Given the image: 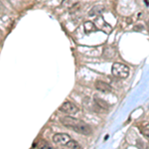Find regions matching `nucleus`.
<instances>
[{
	"mask_svg": "<svg viewBox=\"0 0 149 149\" xmlns=\"http://www.w3.org/2000/svg\"><path fill=\"white\" fill-rule=\"evenodd\" d=\"M72 140V137L67 133H56L53 136V141L56 144H61V145L66 146L68 142Z\"/></svg>",
	"mask_w": 149,
	"mask_h": 149,
	"instance_id": "nucleus-5",
	"label": "nucleus"
},
{
	"mask_svg": "<svg viewBox=\"0 0 149 149\" xmlns=\"http://www.w3.org/2000/svg\"><path fill=\"white\" fill-rule=\"evenodd\" d=\"M34 146L38 149H54L47 141L43 140V139H38V140H36V142L34 143Z\"/></svg>",
	"mask_w": 149,
	"mask_h": 149,
	"instance_id": "nucleus-8",
	"label": "nucleus"
},
{
	"mask_svg": "<svg viewBox=\"0 0 149 149\" xmlns=\"http://www.w3.org/2000/svg\"><path fill=\"white\" fill-rule=\"evenodd\" d=\"M95 86L98 92H102V93H110L112 91L111 86H110L109 84L104 83V81H95Z\"/></svg>",
	"mask_w": 149,
	"mask_h": 149,
	"instance_id": "nucleus-6",
	"label": "nucleus"
},
{
	"mask_svg": "<svg viewBox=\"0 0 149 149\" xmlns=\"http://www.w3.org/2000/svg\"><path fill=\"white\" fill-rule=\"evenodd\" d=\"M62 124L65 126H67L68 128L73 129L74 131L78 132L83 135H88L92 132V128L88 124H86V122L80 120V119L74 118L72 116H64L61 118Z\"/></svg>",
	"mask_w": 149,
	"mask_h": 149,
	"instance_id": "nucleus-1",
	"label": "nucleus"
},
{
	"mask_svg": "<svg viewBox=\"0 0 149 149\" xmlns=\"http://www.w3.org/2000/svg\"><path fill=\"white\" fill-rule=\"evenodd\" d=\"M78 1L79 0H64V1L62 2V5H63L65 8L72 9V8H74V6H77Z\"/></svg>",
	"mask_w": 149,
	"mask_h": 149,
	"instance_id": "nucleus-11",
	"label": "nucleus"
},
{
	"mask_svg": "<svg viewBox=\"0 0 149 149\" xmlns=\"http://www.w3.org/2000/svg\"><path fill=\"white\" fill-rule=\"evenodd\" d=\"M59 109L61 110L62 112H65V113H68V114H74L77 112H79V109L76 104H74L73 102H65L61 107H59Z\"/></svg>",
	"mask_w": 149,
	"mask_h": 149,
	"instance_id": "nucleus-4",
	"label": "nucleus"
},
{
	"mask_svg": "<svg viewBox=\"0 0 149 149\" xmlns=\"http://www.w3.org/2000/svg\"><path fill=\"white\" fill-rule=\"evenodd\" d=\"M95 104H97V107H100V109H102L107 110V109H109V103H107V102H104L103 100H102V98L95 97Z\"/></svg>",
	"mask_w": 149,
	"mask_h": 149,
	"instance_id": "nucleus-9",
	"label": "nucleus"
},
{
	"mask_svg": "<svg viewBox=\"0 0 149 149\" xmlns=\"http://www.w3.org/2000/svg\"><path fill=\"white\" fill-rule=\"evenodd\" d=\"M140 131H141V133L143 134V136H145L146 138L149 139V123L144 124L143 126H141Z\"/></svg>",
	"mask_w": 149,
	"mask_h": 149,
	"instance_id": "nucleus-13",
	"label": "nucleus"
},
{
	"mask_svg": "<svg viewBox=\"0 0 149 149\" xmlns=\"http://www.w3.org/2000/svg\"><path fill=\"white\" fill-rule=\"evenodd\" d=\"M146 27H147V30H148V32H149V20L147 21V23H146Z\"/></svg>",
	"mask_w": 149,
	"mask_h": 149,
	"instance_id": "nucleus-14",
	"label": "nucleus"
},
{
	"mask_svg": "<svg viewBox=\"0 0 149 149\" xmlns=\"http://www.w3.org/2000/svg\"><path fill=\"white\" fill-rule=\"evenodd\" d=\"M67 147L70 148V149H81V146H80V144H79L77 141H74L72 139L70 142H68V144H67Z\"/></svg>",
	"mask_w": 149,
	"mask_h": 149,
	"instance_id": "nucleus-12",
	"label": "nucleus"
},
{
	"mask_svg": "<svg viewBox=\"0 0 149 149\" xmlns=\"http://www.w3.org/2000/svg\"><path fill=\"white\" fill-rule=\"evenodd\" d=\"M104 10V7L102 5H97L93 6L91 11L88 12V15L90 16H95V17H97V16H102V12Z\"/></svg>",
	"mask_w": 149,
	"mask_h": 149,
	"instance_id": "nucleus-7",
	"label": "nucleus"
},
{
	"mask_svg": "<svg viewBox=\"0 0 149 149\" xmlns=\"http://www.w3.org/2000/svg\"><path fill=\"white\" fill-rule=\"evenodd\" d=\"M111 73L114 77L120 79H125L129 74V68L124 64L121 63H114L112 65Z\"/></svg>",
	"mask_w": 149,
	"mask_h": 149,
	"instance_id": "nucleus-2",
	"label": "nucleus"
},
{
	"mask_svg": "<svg viewBox=\"0 0 149 149\" xmlns=\"http://www.w3.org/2000/svg\"><path fill=\"white\" fill-rule=\"evenodd\" d=\"M95 25L97 26V29H100V30H102V32L107 33V34H109L110 32L112 31V27L109 25V23H107L104 21V19H103L102 16H97V18H95Z\"/></svg>",
	"mask_w": 149,
	"mask_h": 149,
	"instance_id": "nucleus-3",
	"label": "nucleus"
},
{
	"mask_svg": "<svg viewBox=\"0 0 149 149\" xmlns=\"http://www.w3.org/2000/svg\"><path fill=\"white\" fill-rule=\"evenodd\" d=\"M84 26H85V32L86 33H91V32H93V31L97 30V26L95 25V23L90 22V21L86 22L85 24H84Z\"/></svg>",
	"mask_w": 149,
	"mask_h": 149,
	"instance_id": "nucleus-10",
	"label": "nucleus"
}]
</instances>
